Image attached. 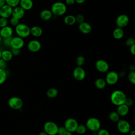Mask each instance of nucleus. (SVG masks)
<instances>
[{
  "mask_svg": "<svg viewBox=\"0 0 135 135\" xmlns=\"http://www.w3.org/2000/svg\"><path fill=\"white\" fill-rule=\"evenodd\" d=\"M25 13V11L24 9H23L21 6H17L13 8L12 16L20 20L24 17Z\"/></svg>",
  "mask_w": 135,
  "mask_h": 135,
  "instance_id": "16",
  "label": "nucleus"
},
{
  "mask_svg": "<svg viewBox=\"0 0 135 135\" xmlns=\"http://www.w3.org/2000/svg\"><path fill=\"white\" fill-rule=\"evenodd\" d=\"M117 107L118 108L116 111L120 117H124L128 114L129 111V107L126 104L124 103Z\"/></svg>",
  "mask_w": 135,
  "mask_h": 135,
  "instance_id": "20",
  "label": "nucleus"
},
{
  "mask_svg": "<svg viewBox=\"0 0 135 135\" xmlns=\"http://www.w3.org/2000/svg\"><path fill=\"white\" fill-rule=\"evenodd\" d=\"M78 28L80 32L84 34H89L92 31L91 25L85 22H83V23L79 24Z\"/></svg>",
  "mask_w": 135,
  "mask_h": 135,
  "instance_id": "17",
  "label": "nucleus"
},
{
  "mask_svg": "<svg viewBox=\"0 0 135 135\" xmlns=\"http://www.w3.org/2000/svg\"><path fill=\"white\" fill-rule=\"evenodd\" d=\"M95 86L98 89H103L105 88L107 85V83L105 82V79L103 78H98L95 80L94 82Z\"/></svg>",
  "mask_w": 135,
  "mask_h": 135,
  "instance_id": "24",
  "label": "nucleus"
},
{
  "mask_svg": "<svg viewBox=\"0 0 135 135\" xmlns=\"http://www.w3.org/2000/svg\"><path fill=\"white\" fill-rule=\"evenodd\" d=\"M128 79L132 84H135V71H130L128 74Z\"/></svg>",
  "mask_w": 135,
  "mask_h": 135,
  "instance_id": "33",
  "label": "nucleus"
},
{
  "mask_svg": "<svg viewBox=\"0 0 135 135\" xmlns=\"http://www.w3.org/2000/svg\"><path fill=\"white\" fill-rule=\"evenodd\" d=\"M124 31L123 28L117 27L113 31V36L116 40H121L124 36Z\"/></svg>",
  "mask_w": 135,
  "mask_h": 135,
  "instance_id": "23",
  "label": "nucleus"
},
{
  "mask_svg": "<svg viewBox=\"0 0 135 135\" xmlns=\"http://www.w3.org/2000/svg\"><path fill=\"white\" fill-rule=\"evenodd\" d=\"M42 28L38 26H34L30 28V34L35 37H38L42 35Z\"/></svg>",
  "mask_w": 135,
  "mask_h": 135,
  "instance_id": "22",
  "label": "nucleus"
},
{
  "mask_svg": "<svg viewBox=\"0 0 135 135\" xmlns=\"http://www.w3.org/2000/svg\"><path fill=\"white\" fill-rule=\"evenodd\" d=\"M97 135H110V133L107 129L100 128L97 131Z\"/></svg>",
  "mask_w": 135,
  "mask_h": 135,
  "instance_id": "37",
  "label": "nucleus"
},
{
  "mask_svg": "<svg viewBox=\"0 0 135 135\" xmlns=\"http://www.w3.org/2000/svg\"><path fill=\"white\" fill-rule=\"evenodd\" d=\"M7 73L5 69H0V84L4 83L6 80Z\"/></svg>",
  "mask_w": 135,
  "mask_h": 135,
  "instance_id": "30",
  "label": "nucleus"
},
{
  "mask_svg": "<svg viewBox=\"0 0 135 135\" xmlns=\"http://www.w3.org/2000/svg\"><path fill=\"white\" fill-rule=\"evenodd\" d=\"M110 98L113 104L119 106L124 103L127 96L122 91L117 90L111 93Z\"/></svg>",
  "mask_w": 135,
  "mask_h": 135,
  "instance_id": "1",
  "label": "nucleus"
},
{
  "mask_svg": "<svg viewBox=\"0 0 135 135\" xmlns=\"http://www.w3.org/2000/svg\"><path fill=\"white\" fill-rule=\"evenodd\" d=\"M9 107L14 110L21 109L23 105V100L18 97H12L8 101Z\"/></svg>",
  "mask_w": 135,
  "mask_h": 135,
  "instance_id": "6",
  "label": "nucleus"
},
{
  "mask_svg": "<svg viewBox=\"0 0 135 135\" xmlns=\"http://www.w3.org/2000/svg\"><path fill=\"white\" fill-rule=\"evenodd\" d=\"M129 18L128 16L124 14H122L118 16L115 20V24L117 27L123 28L129 23Z\"/></svg>",
  "mask_w": 135,
  "mask_h": 135,
  "instance_id": "11",
  "label": "nucleus"
},
{
  "mask_svg": "<svg viewBox=\"0 0 135 135\" xmlns=\"http://www.w3.org/2000/svg\"><path fill=\"white\" fill-rule=\"evenodd\" d=\"M41 48L40 42L37 40H32L28 42L27 44V49L31 52H37Z\"/></svg>",
  "mask_w": 135,
  "mask_h": 135,
  "instance_id": "15",
  "label": "nucleus"
},
{
  "mask_svg": "<svg viewBox=\"0 0 135 135\" xmlns=\"http://www.w3.org/2000/svg\"><path fill=\"white\" fill-rule=\"evenodd\" d=\"M86 73L82 66H76L73 71V76L77 81H82L84 79Z\"/></svg>",
  "mask_w": 135,
  "mask_h": 135,
  "instance_id": "12",
  "label": "nucleus"
},
{
  "mask_svg": "<svg viewBox=\"0 0 135 135\" xmlns=\"http://www.w3.org/2000/svg\"><path fill=\"white\" fill-rule=\"evenodd\" d=\"M5 4H6L5 0H0V7H1L2 6H3Z\"/></svg>",
  "mask_w": 135,
  "mask_h": 135,
  "instance_id": "48",
  "label": "nucleus"
},
{
  "mask_svg": "<svg viewBox=\"0 0 135 135\" xmlns=\"http://www.w3.org/2000/svg\"><path fill=\"white\" fill-rule=\"evenodd\" d=\"M75 19H76V22L78 23L79 24L82 23L83 22H84V17L82 14H79L75 16Z\"/></svg>",
  "mask_w": 135,
  "mask_h": 135,
  "instance_id": "38",
  "label": "nucleus"
},
{
  "mask_svg": "<svg viewBox=\"0 0 135 135\" xmlns=\"http://www.w3.org/2000/svg\"><path fill=\"white\" fill-rule=\"evenodd\" d=\"M101 122L95 117H91L87 119L85 126L87 129L92 132H97L101 128Z\"/></svg>",
  "mask_w": 135,
  "mask_h": 135,
  "instance_id": "4",
  "label": "nucleus"
},
{
  "mask_svg": "<svg viewBox=\"0 0 135 135\" xmlns=\"http://www.w3.org/2000/svg\"><path fill=\"white\" fill-rule=\"evenodd\" d=\"M118 131L123 134L129 133L131 130V126L128 121L123 119H120L117 124Z\"/></svg>",
  "mask_w": 135,
  "mask_h": 135,
  "instance_id": "7",
  "label": "nucleus"
},
{
  "mask_svg": "<svg viewBox=\"0 0 135 135\" xmlns=\"http://www.w3.org/2000/svg\"><path fill=\"white\" fill-rule=\"evenodd\" d=\"M53 14L51 10L44 9L41 11L40 13V17L43 21H49L53 17Z\"/></svg>",
  "mask_w": 135,
  "mask_h": 135,
  "instance_id": "19",
  "label": "nucleus"
},
{
  "mask_svg": "<svg viewBox=\"0 0 135 135\" xmlns=\"http://www.w3.org/2000/svg\"><path fill=\"white\" fill-rule=\"evenodd\" d=\"M9 23L13 26H16L19 23V20L12 16L9 20Z\"/></svg>",
  "mask_w": 135,
  "mask_h": 135,
  "instance_id": "36",
  "label": "nucleus"
},
{
  "mask_svg": "<svg viewBox=\"0 0 135 135\" xmlns=\"http://www.w3.org/2000/svg\"><path fill=\"white\" fill-rule=\"evenodd\" d=\"M13 8L7 4H5L1 7H0V16L8 18L12 16Z\"/></svg>",
  "mask_w": 135,
  "mask_h": 135,
  "instance_id": "14",
  "label": "nucleus"
},
{
  "mask_svg": "<svg viewBox=\"0 0 135 135\" xmlns=\"http://www.w3.org/2000/svg\"><path fill=\"white\" fill-rule=\"evenodd\" d=\"M130 52L132 55L135 54V44L130 47Z\"/></svg>",
  "mask_w": 135,
  "mask_h": 135,
  "instance_id": "45",
  "label": "nucleus"
},
{
  "mask_svg": "<svg viewBox=\"0 0 135 135\" xmlns=\"http://www.w3.org/2000/svg\"><path fill=\"white\" fill-rule=\"evenodd\" d=\"M129 69H130V71H134V70H135L134 65L133 64L130 65L129 66Z\"/></svg>",
  "mask_w": 135,
  "mask_h": 135,
  "instance_id": "47",
  "label": "nucleus"
},
{
  "mask_svg": "<svg viewBox=\"0 0 135 135\" xmlns=\"http://www.w3.org/2000/svg\"><path fill=\"white\" fill-rule=\"evenodd\" d=\"M110 120L114 122H117L120 120V116L117 111H112L109 114Z\"/></svg>",
  "mask_w": 135,
  "mask_h": 135,
  "instance_id": "29",
  "label": "nucleus"
},
{
  "mask_svg": "<svg viewBox=\"0 0 135 135\" xmlns=\"http://www.w3.org/2000/svg\"><path fill=\"white\" fill-rule=\"evenodd\" d=\"M95 68L100 73H106L109 69L108 63L104 60H98L95 63Z\"/></svg>",
  "mask_w": 135,
  "mask_h": 135,
  "instance_id": "10",
  "label": "nucleus"
},
{
  "mask_svg": "<svg viewBox=\"0 0 135 135\" xmlns=\"http://www.w3.org/2000/svg\"><path fill=\"white\" fill-rule=\"evenodd\" d=\"M85 1H86V0H75V3H76L77 4H81L84 3L85 2Z\"/></svg>",
  "mask_w": 135,
  "mask_h": 135,
  "instance_id": "46",
  "label": "nucleus"
},
{
  "mask_svg": "<svg viewBox=\"0 0 135 135\" xmlns=\"http://www.w3.org/2000/svg\"><path fill=\"white\" fill-rule=\"evenodd\" d=\"M13 55L11 51L9 50H4L2 52L1 58L3 59L5 61L7 62L11 61L13 58Z\"/></svg>",
  "mask_w": 135,
  "mask_h": 135,
  "instance_id": "26",
  "label": "nucleus"
},
{
  "mask_svg": "<svg viewBox=\"0 0 135 135\" xmlns=\"http://www.w3.org/2000/svg\"><path fill=\"white\" fill-rule=\"evenodd\" d=\"M24 41L23 38H21L19 36H15V37H12L10 46L11 48L13 49H17L21 50L24 45Z\"/></svg>",
  "mask_w": 135,
  "mask_h": 135,
  "instance_id": "13",
  "label": "nucleus"
},
{
  "mask_svg": "<svg viewBox=\"0 0 135 135\" xmlns=\"http://www.w3.org/2000/svg\"><path fill=\"white\" fill-rule=\"evenodd\" d=\"M105 80L107 84L114 85L116 84L119 80V75L115 71H111L106 74Z\"/></svg>",
  "mask_w": 135,
  "mask_h": 135,
  "instance_id": "9",
  "label": "nucleus"
},
{
  "mask_svg": "<svg viewBox=\"0 0 135 135\" xmlns=\"http://www.w3.org/2000/svg\"><path fill=\"white\" fill-rule=\"evenodd\" d=\"M38 135H48V134H47L44 131H43L40 132L38 133Z\"/></svg>",
  "mask_w": 135,
  "mask_h": 135,
  "instance_id": "50",
  "label": "nucleus"
},
{
  "mask_svg": "<svg viewBox=\"0 0 135 135\" xmlns=\"http://www.w3.org/2000/svg\"><path fill=\"white\" fill-rule=\"evenodd\" d=\"M1 54H2V51H0V59L1 58Z\"/></svg>",
  "mask_w": 135,
  "mask_h": 135,
  "instance_id": "53",
  "label": "nucleus"
},
{
  "mask_svg": "<svg viewBox=\"0 0 135 135\" xmlns=\"http://www.w3.org/2000/svg\"><path fill=\"white\" fill-rule=\"evenodd\" d=\"M12 38V36L3 38V41L4 44L6 46H8V47L10 46V44H11V41Z\"/></svg>",
  "mask_w": 135,
  "mask_h": 135,
  "instance_id": "40",
  "label": "nucleus"
},
{
  "mask_svg": "<svg viewBox=\"0 0 135 135\" xmlns=\"http://www.w3.org/2000/svg\"><path fill=\"white\" fill-rule=\"evenodd\" d=\"M51 11L55 16H62L66 12V5L62 2H56L52 4Z\"/></svg>",
  "mask_w": 135,
  "mask_h": 135,
  "instance_id": "2",
  "label": "nucleus"
},
{
  "mask_svg": "<svg viewBox=\"0 0 135 135\" xmlns=\"http://www.w3.org/2000/svg\"><path fill=\"white\" fill-rule=\"evenodd\" d=\"M65 135H73V134H72V132H71L67 131Z\"/></svg>",
  "mask_w": 135,
  "mask_h": 135,
  "instance_id": "51",
  "label": "nucleus"
},
{
  "mask_svg": "<svg viewBox=\"0 0 135 135\" xmlns=\"http://www.w3.org/2000/svg\"><path fill=\"white\" fill-rule=\"evenodd\" d=\"M68 131L64 126L59 127L57 134L58 135H65Z\"/></svg>",
  "mask_w": 135,
  "mask_h": 135,
  "instance_id": "39",
  "label": "nucleus"
},
{
  "mask_svg": "<svg viewBox=\"0 0 135 135\" xmlns=\"http://www.w3.org/2000/svg\"><path fill=\"white\" fill-rule=\"evenodd\" d=\"M19 5L25 11H29L32 8L33 2L32 0H20Z\"/></svg>",
  "mask_w": 135,
  "mask_h": 135,
  "instance_id": "21",
  "label": "nucleus"
},
{
  "mask_svg": "<svg viewBox=\"0 0 135 135\" xmlns=\"http://www.w3.org/2000/svg\"><path fill=\"white\" fill-rule=\"evenodd\" d=\"M125 44L127 46L130 47V46L135 44V40L133 38H131V37L128 38V39L126 40L125 42Z\"/></svg>",
  "mask_w": 135,
  "mask_h": 135,
  "instance_id": "34",
  "label": "nucleus"
},
{
  "mask_svg": "<svg viewBox=\"0 0 135 135\" xmlns=\"http://www.w3.org/2000/svg\"><path fill=\"white\" fill-rule=\"evenodd\" d=\"M78 126V121L74 118H68L64 122V127L68 131L74 132L75 131Z\"/></svg>",
  "mask_w": 135,
  "mask_h": 135,
  "instance_id": "8",
  "label": "nucleus"
},
{
  "mask_svg": "<svg viewBox=\"0 0 135 135\" xmlns=\"http://www.w3.org/2000/svg\"><path fill=\"white\" fill-rule=\"evenodd\" d=\"M124 104H126L128 107H130L131 106H132L133 104V100L131 98H127L124 102Z\"/></svg>",
  "mask_w": 135,
  "mask_h": 135,
  "instance_id": "41",
  "label": "nucleus"
},
{
  "mask_svg": "<svg viewBox=\"0 0 135 135\" xmlns=\"http://www.w3.org/2000/svg\"><path fill=\"white\" fill-rule=\"evenodd\" d=\"M58 90L55 88H49L46 91V95L49 98H54L58 95Z\"/></svg>",
  "mask_w": 135,
  "mask_h": 135,
  "instance_id": "27",
  "label": "nucleus"
},
{
  "mask_svg": "<svg viewBox=\"0 0 135 135\" xmlns=\"http://www.w3.org/2000/svg\"><path fill=\"white\" fill-rule=\"evenodd\" d=\"M13 34V30L9 26L7 25L6 26L1 28L0 36L2 38L12 36Z\"/></svg>",
  "mask_w": 135,
  "mask_h": 135,
  "instance_id": "18",
  "label": "nucleus"
},
{
  "mask_svg": "<svg viewBox=\"0 0 135 135\" xmlns=\"http://www.w3.org/2000/svg\"><path fill=\"white\" fill-rule=\"evenodd\" d=\"M129 133L130 135H135V131L134 130H131Z\"/></svg>",
  "mask_w": 135,
  "mask_h": 135,
  "instance_id": "49",
  "label": "nucleus"
},
{
  "mask_svg": "<svg viewBox=\"0 0 135 135\" xmlns=\"http://www.w3.org/2000/svg\"><path fill=\"white\" fill-rule=\"evenodd\" d=\"M8 21L7 18L4 17H0V28H3L7 25Z\"/></svg>",
  "mask_w": 135,
  "mask_h": 135,
  "instance_id": "35",
  "label": "nucleus"
},
{
  "mask_svg": "<svg viewBox=\"0 0 135 135\" xmlns=\"http://www.w3.org/2000/svg\"><path fill=\"white\" fill-rule=\"evenodd\" d=\"M77 135H80V134H77Z\"/></svg>",
  "mask_w": 135,
  "mask_h": 135,
  "instance_id": "55",
  "label": "nucleus"
},
{
  "mask_svg": "<svg viewBox=\"0 0 135 135\" xmlns=\"http://www.w3.org/2000/svg\"><path fill=\"white\" fill-rule=\"evenodd\" d=\"M2 37L0 36V43H1V42H2Z\"/></svg>",
  "mask_w": 135,
  "mask_h": 135,
  "instance_id": "52",
  "label": "nucleus"
},
{
  "mask_svg": "<svg viewBox=\"0 0 135 135\" xmlns=\"http://www.w3.org/2000/svg\"><path fill=\"white\" fill-rule=\"evenodd\" d=\"M63 21L66 25L72 26L76 23L75 16L73 15H68L64 17Z\"/></svg>",
  "mask_w": 135,
  "mask_h": 135,
  "instance_id": "25",
  "label": "nucleus"
},
{
  "mask_svg": "<svg viewBox=\"0 0 135 135\" xmlns=\"http://www.w3.org/2000/svg\"><path fill=\"white\" fill-rule=\"evenodd\" d=\"M20 0H5V3L12 8L18 6Z\"/></svg>",
  "mask_w": 135,
  "mask_h": 135,
  "instance_id": "31",
  "label": "nucleus"
},
{
  "mask_svg": "<svg viewBox=\"0 0 135 135\" xmlns=\"http://www.w3.org/2000/svg\"><path fill=\"white\" fill-rule=\"evenodd\" d=\"M87 128L85 124H78V126L76 128V129L75 132L77 133L78 134L83 135L84 134L86 131Z\"/></svg>",
  "mask_w": 135,
  "mask_h": 135,
  "instance_id": "28",
  "label": "nucleus"
},
{
  "mask_svg": "<svg viewBox=\"0 0 135 135\" xmlns=\"http://www.w3.org/2000/svg\"><path fill=\"white\" fill-rule=\"evenodd\" d=\"M76 64L78 66H82L85 63V58L83 56H79L76 59Z\"/></svg>",
  "mask_w": 135,
  "mask_h": 135,
  "instance_id": "32",
  "label": "nucleus"
},
{
  "mask_svg": "<svg viewBox=\"0 0 135 135\" xmlns=\"http://www.w3.org/2000/svg\"><path fill=\"white\" fill-rule=\"evenodd\" d=\"M65 4L66 5H69V6L73 5L75 3V0H65Z\"/></svg>",
  "mask_w": 135,
  "mask_h": 135,
  "instance_id": "44",
  "label": "nucleus"
},
{
  "mask_svg": "<svg viewBox=\"0 0 135 135\" xmlns=\"http://www.w3.org/2000/svg\"><path fill=\"white\" fill-rule=\"evenodd\" d=\"M0 32H1V28H0Z\"/></svg>",
  "mask_w": 135,
  "mask_h": 135,
  "instance_id": "54",
  "label": "nucleus"
},
{
  "mask_svg": "<svg viewBox=\"0 0 135 135\" xmlns=\"http://www.w3.org/2000/svg\"><path fill=\"white\" fill-rule=\"evenodd\" d=\"M44 131L48 135H57L59 126L53 121H46L43 126Z\"/></svg>",
  "mask_w": 135,
  "mask_h": 135,
  "instance_id": "5",
  "label": "nucleus"
},
{
  "mask_svg": "<svg viewBox=\"0 0 135 135\" xmlns=\"http://www.w3.org/2000/svg\"><path fill=\"white\" fill-rule=\"evenodd\" d=\"M6 68V62L2 58L0 59V69H5Z\"/></svg>",
  "mask_w": 135,
  "mask_h": 135,
  "instance_id": "42",
  "label": "nucleus"
},
{
  "mask_svg": "<svg viewBox=\"0 0 135 135\" xmlns=\"http://www.w3.org/2000/svg\"><path fill=\"white\" fill-rule=\"evenodd\" d=\"M12 53L13 54V55H18L20 54V49H13V48H11V50Z\"/></svg>",
  "mask_w": 135,
  "mask_h": 135,
  "instance_id": "43",
  "label": "nucleus"
},
{
  "mask_svg": "<svg viewBox=\"0 0 135 135\" xmlns=\"http://www.w3.org/2000/svg\"><path fill=\"white\" fill-rule=\"evenodd\" d=\"M15 31L17 35L21 38L27 37L30 35V28L25 24L18 23L15 27Z\"/></svg>",
  "mask_w": 135,
  "mask_h": 135,
  "instance_id": "3",
  "label": "nucleus"
}]
</instances>
